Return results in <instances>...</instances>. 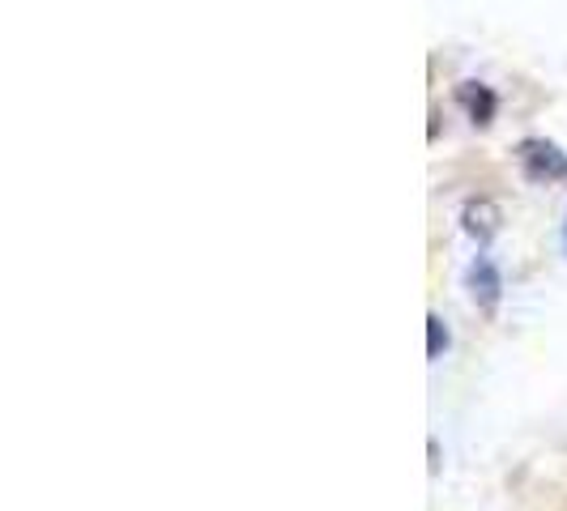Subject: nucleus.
I'll list each match as a JSON object with an SVG mask.
<instances>
[]
</instances>
